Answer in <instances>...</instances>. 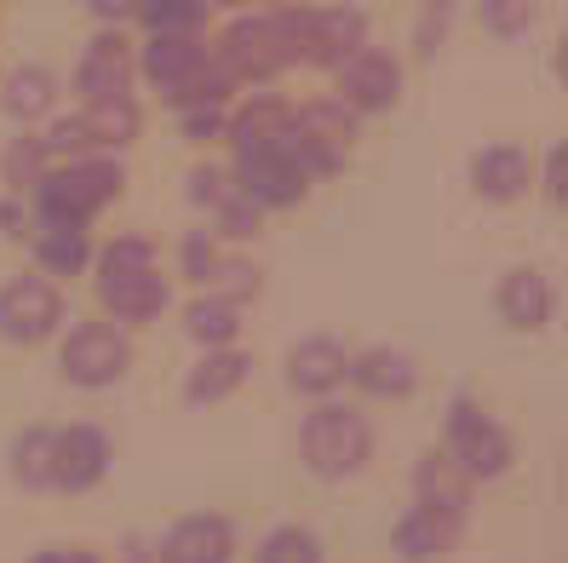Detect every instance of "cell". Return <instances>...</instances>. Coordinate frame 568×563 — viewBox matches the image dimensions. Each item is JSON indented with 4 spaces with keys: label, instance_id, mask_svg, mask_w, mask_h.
Here are the masks:
<instances>
[{
    "label": "cell",
    "instance_id": "obj_1",
    "mask_svg": "<svg viewBox=\"0 0 568 563\" xmlns=\"http://www.w3.org/2000/svg\"><path fill=\"white\" fill-rule=\"evenodd\" d=\"M166 277H161V253L150 237H115L98 248V305L104 316L139 328V322H155L166 311Z\"/></svg>",
    "mask_w": 568,
    "mask_h": 563
},
{
    "label": "cell",
    "instance_id": "obj_2",
    "mask_svg": "<svg viewBox=\"0 0 568 563\" xmlns=\"http://www.w3.org/2000/svg\"><path fill=\"white\" fill-rule=\"evenodd\" d=\"M121 190H126V173H121V161H110V155L58 161V168H47L41 184H36L41 224H75V230H87L110 202H121Z\"/></svg>",
    "mask_w": 568,
    "mask_h": 563
},
{
    "label": "cell",
    "instance_id": "obj_3",
    "mask_svg": "<svg viewBox=\"0 0 568 563\" xmlns=\"http://www.w3.org/2000/svg\"><path fill=\"white\" fill-rule=\"evenodd\" d=\"M298 454H305L311 477L345 483V477H356L367 460H374V425H367L362 409L322 396V403L305 414V425H298Z\"/></svg>",
    "mask_w": 568,
    "mask_h": 563
},
{
    "label": "cell",
    "instance_id": "obj_4",
    "mask_svg": "<svg viewBox=\"0 0 568 563\" xmlns=\"http://www.w3.org/2000/svg\"><path fill=\"white\" fill-rule=\"evenodd\" d=\"M282 41H287V63H316L333 70L345 63L356 47H367V18L356 7H282Z\"/></svg>",
    "mask_w": 568,
    "mask_h": 563
},
{
    "label": "cell",
    "instance_id": "obj_5",
    "mask_svg": "<svg viewBox=\"0 0 568 563\" xmlns=\"http://www.w3.org/2000/svg\"><path fill=\"white\" fill-rule=\"evenodd\" d=\"M443 454L454 460V466L471 477V483H494V477H506L511 472V460H517V443L511 432L499 425L477 396H454V409H448V443Z\"/></svg>",
    "mask_w": 568,
    "mask_h": 563
},
{
    "label": "cell",
    "instance_id": "obj_6",
    "mask_svg": "<svg viewBox=\"0 0 568 563\" xmlns=\"http://www.w3.org/2000/svg\"><path fill=\"white\" fill-rule=\"evenodd\" d=\"M139 104L132 98H104V104H81L75 115H58L47 127V155H63V161H75V155H110V150H126L132 139H139Z\"/></svg>",
    "mask_w": 568,
    "mask_h": 563
},
{
    "label": "cell",
    "instance_id": "obj_7",
    "mask_svg": "<svg viewBox=\"0 0 568 563\" xmlns=\"http://www.w3.org/2000/svg\"><path fill=\"white\" fill-rule=\"evenodd\" d=\"M132 369V340L115 322H75L58 345V374L81 391H110Z\"/></svg>",
    "mask_w": 568,
    "mask_h": 563
},
{
    "label": "cell",
    "instance_id": "obj_8",
    "mask_svg": "<svg viewBox=\"0 0 568 563\" xmlns=\"http://www.w3.org/2000/svg\"><path fill=\"white\" fill-rule=\"evenodd\" d=\"M230 179H236V190L247 195V202H258L264 213H271V208H298L311 195V168L298 161L293 132H287V139H276V144L242 150Z\"/></svg>",
    "mask_w": 568,
    "mask_h": 563
},
{
    "label": "cell",
    "instance_id": "obj_9",
    "mask_svg": "<svg viewBox=\"0 0 568 563\" xmlns=\"http://www.w3.org/2000/svg\"><path fill=\"white\" fill-rule=\"evenodd\" d=\"M351 144H356V115L339 104V98H316V104L293 110V150L311 168V179L339 173L351 161Z\"/></svg>",
    "mask_w": 568,
    "mask_h": 563
},
{
    "label": "cell",
    "instance_id": "obj_10",
    "mask_svg": "<svg viewBox=\"0 0 568 563\" xmlns=\"http://www.w3.org/2000/svg\"><path fill=\"white\" fill-rule=\"evenodd\" d=\"M333 98L351 110V115H385L396 110V98H403V63L379 47H356L345 63H333Z\"/></svg>",
    "mask_w": 568,
    "mask_h": 563
},
{
    "label": "cell",
    "instance_id": "obj_11",
    "mask_svg": "<svg viewBox=\"0 0 568 563\" xmlns=\"http://www.w3.org/2000/svg\"><path fill=\"white\" fill-rule=\"evenodd\" d=\"M63 322V293L52 277H12L0 288V340L12 345H41Z\"/></svg>",
    "mask_w": 568,
    "mask_h": 563
},
{
    "label": "cell",
    "instance_id": "obj_12",
    "mask_svg": "<svg viewBox=\"0 0 568 563\" xmlns=\"http://www.w3.org/2000/svg\"><path fill=\"white\" fill-rule=\"evenodd\" d=\"M230 76H236V87L242 81H271V76H282L287 70V41H282V23H276V12L271 18H236L224 29V41H219V52H213Z\"/></svg>",
    "mask_w": 568,
    "mask_h": 563
},
{
    "label": "cell",
    "instance_id": "obj_13",
    "mask_svg": "<svg viewBox=\"0 0 568 563\" xmlns=\"http://www.w3.org/2000/svg\"><path fill=\"white\" fill-rule=\"evenodd\" d=\"M207 63H213V52L202 47V36H150L144 58H139V76L166 98V104H184Z\"/></svg>",
    "mask_w": 568,
    "mask_h": 563
},
{
    "label": "cell",
    "instance_id": "obj_14",
    "mask_svg": "<svg viewBox=\"0 0 568 563\" xmlns=\"http://www.w3.org/2000/svg\"><path fill=\"white\" fill-rule=\"evenodd\" d=\"M110 438L98 432V425L75 420V425H63V432H52V489L63 494H87L110 477Z\"/></svg>",
    "mask_w": 568,
    "mask_h": 563
},
{
    "label": "cell",
    "instance_id": "obj_15",
    "mask_svg": "<svg viewBox=\"0 0 568 563\" xmlns=\"http://www.w3.org/2000/svg\"><path fill=\"white\" fill-rule=\"evenodd\" d=\"M132 81H139V58H132V41L121 29H98L81 52V70H75V87L87 104H104V98H132Z\"/></svg>",
    "mask_w": 568,
    "mask_h": 563
},
{
    "label": "cell",
    "instance_id": "obj_16",
    "mask_svg": "<svg viewBox=\"0 0 568 563\" xmlns=\"http://www.w3.org/2000/svg\"><path fill=\"white\" fill-rule=\"evenodd\" d=\"M155 563H236V523L219 512H190L161 535Z\"/></svg>",
    "mask_w": 568,
    "mask_h": 563
},
{
    "label": "cell",
    "instance_id": "obj_17",
    "mask_svg": "<svg viewBox=\"0 0 568 563\" xmlns=\"http://www.w3.org/2000/svg\"><path fill=\"white\" fill-rule=\"evenodd\" d=\"M459 535H465V517L414 501L403 517H396V529H390V552L403 563H443L459 546Z\"/></svg>",
    "mask_w": 568,
    "mask_h": 563
},
{
    "label": "cell",
    "instance_id": "obj_18",
    "mask_svg": "<svg viewBox=\"0 0 568 563\" xmlns=\"http://www.w3.org/2000/svg\"><path fill=\"white\" fill-rule=\"evenodd\" d=\"M362 396H374V403H403V396L419 391V362L396 345H367L351 356V374H345Z\"/></svg>",
    "mask_w": 568,
    "mask_h": 563
},
{
    "label": "cell",
    "instance_id": "obj_19",
    "mask_svg": "<svg viewBox=\"0 0 568 563\" xmlns=\"http://www.w3.org/2000/svg\"><path fill=\"white\" fill-rule=\"evenodd\" d=\"M345 374H351V351L339 345V340H327V334H316V340H298L293 351H287V385L298 391V396H333L345 385Z\"/></svg>",
    "mask_w": 568,
    "mask_h": 563
},
{
    "label": "cell",
    "instance_id": "obj_20",
    "mask_svg": "<svg viewBox=\"0 0 568 563\" xmlns=\"http://www.w3.org/2000/svg\"><path fill=\"white\" fill-rule=\"evenodd\" d=\"M499 322L517 328V334H540V328L551 322V282L546 271H534V264H511L506 277H499Z\"/></svg>",
    "mask_w": 568,
    "mask_h": 563
},
{
    "label": "cell",
    "instance_id": "obj_21",
    "mask_svg": "<svg viewBox=\"0 0 568 563\" xmlns=\"http://www.w3.org/2000/svg\"><path fill=\"white\" fill-rule=\"evenodd\" d=\"M528 184H534V168H528V155L517 144H483L471 155V190L483 195V202L506 208V202H517V195H528Z\"/></svg>",
    "mask_w": 568,
    "mask_h": 563
},
{
    "label": "cell",
    "instance_id": "obj_22",
    "mask_svg": "<svg viewBox=\"0 0 568 563\" xmlns=\"http://www.w3.org/2000/svg\"><path fill=\"white\" fill-rule=\"evenodd\" d=\"M247 351H236V345H213V351H202V362L184 374V403L190 409H213V403H224V396H236L242 385H247Z\"/></svg>",
    "mask_w": 568,
    "mask_h": 563
},
{
    "label": "cell",
    "instance_id": "obj_23",
    "mask_svg": "<svg viewBox=\"0 0 568 563\" xmlns=\"http://www.w3.org/2000/svg\"><path fill=\"white\" fill-rule=\"evenodd\" d=\"M471 477H465L443 449H425L419 466H414V501L419 506H437V512H454V517H471Z\"/></svg>",
    "mask_w": 568,
    "mask_h": 563
},
{
    "label": "cell",
    "instance_id": "obj_24",
    "mask_svg": "<svg viewBox=\"0 0 568 563\" xmlns=\"http://www.w3.org/2000/svg\"><path fill=\"white\" fill-rule=\"evenodd\" d=\"M0 104H7L12 121H41L58 110V76L47 70V63H18V70L7 76V92H0Z\"/></svg>",
    "mask_w": 568,
    "mask_h": 563
},
{
    "label": "cell",
    "instance_id": "obj_25",
    "mask_svg": "<svg viewBox=\"0 0 568 563\" xmlns=\"http://www.w3.org/2000/svg\"><path fill=\"white\" fill-rule=\"evenodd\" d=\"M184 334L202 345V351L236 345V334H242V305L219 300V293H195V300L184 305Z\"/></svg>",
    "mask_w": 568,
    "mask_h": 563
},
{
    "label": "cell",
    "instance_id": "obj_26",
    "mask_svg": "<svg viewBox=\"0 0 568 563\" xmlns=\"http://www.w3.org/2000/svg\"><path fill=\"white\" fill-rule=\"evenodd\" d=\"M36 259H41V277H81L92 264V242H87V230H75V224H41Z\"/></svg>",
    "mask_w": 568,
    "mask_h": 563
},
{
    "label": "cell",
    "instance_id": "obj_27",
    "mask_svg": "<svg viewBox=\"0 0 568 563\" xmlns=\"http://www.w3.org/2000/svg\"><path fill=\"white\" fill-rule=\"evenodd\" d=\"M12 477L23 489H52V432L47 425H29L12 438Z\"/></svg>",
    "mask_w": 568,
    "mask_h": 563
},
{
    "label": "cell",
    "instance_id": "obj_28",
    "mask_svg": "<svg viewBox=\"0 0 568 563\" xmlns=\"http://www.w3.org/2000/svg\"><path fill=\"white\" fill-rule=\"evenodd\" d=\"M150 36H195L207 18V0H139V12Z\"/></svg>",
    "mask_w": 568,
    "mask_h": 563
},
{
    "label": "cell",
    "instance_id": "obj_29",
    "mask_svg": "<svg viewBox=\"0 0 568 563\" xmlns=\"http://www.w3.org/2000/svg\"><path fill=\"white\" fill-rule=\"evenodd\" d=\"M253 563H322V541L311 535L305 523H276L271 535L258 541Z\"/></svg>",
    "mask_w": 568,
    "mask_h": 563
},
{
    "label": "cell",
    "instance_id": "obj_30",
    "mask_svg": "<svg viewBox=\"0 0 568 563\" xmlns=\"http://www.w3.org/2000/svg\"><path fill=\"white\" fill-rule=\"evenodd\" d=\"M477 18H483L488 36L517 41L534 29V18H540V0H477Z\"/></svg>",
    "mask_w": 568,
    "mask_h": 563
},
{
    "label": "cell",
    "instance_id": "obj_31",
    "mask_svg": "<svg viewBox=\"0 0 568 563\" xmlns=\"http://www.w3.org/2000/svg\"><path fill=\"white\" fill-rule=\"evenodd\" d=\"M202 293H219V300H230V305L253 300V293H258V264L219 253V259H213V271H207V282H202Z\"/></svg>",
    "mask_w": 568,
    "mask_h": 563
},
{
    "label": "cell",
    "instance_id": "obj_32",
    "mask_svg": "<svg viewBox=\"0 0 568 563\" xmlns=\"http://www.w3.org/2000/svg\"><path fill=\"white\" fill-rule=\"evenodd\" d=\"M47 168H52V155H47V144H41V139H12V144H7V155H0V173H7V184H12V190H23V184L36 190Z\"/></svg>",
    "mask_w": 568,
    "mask_h": 563
},
{
    "label": "cell",
    "instance_id": "obj_33",
    "mask_svg": "<svg viewBox=\"0 0 568 563\" xmlns=\"http://www.w3.org/2000/svg\"><path fill=\"white\" fill-rule=\"evenodd\" d=\"M213 237H230V242H253L258 237V224H264V208L258 202H247V195L242 190H230L224 195V202L213 208Z\"/></svg>",
    "mask_w": 568,
    "mask_h": 563
},
{
    "label": "cell",
    "instance_id": "obj_34",
    "mask_svg": "<svg viewBox=\"0 0 568 563\" xmlns=\"http://www.w3.org/2000/svg\"><path fill=\"white\" fill-rule=\"evenodd\" d=\"M448 29H454V0H425V12L414 23V47L419 58H437L448 47Z\"/></svg>",
    "mask_w": 568,
    "mask_h": 563
},
{
    "label": "cell",
    "instance_id": "obj_35",
    "mask_svg": "<svg viewBox=\"0 0 568 563\" xmlns=\"http://www.w3.org/2000/svg\"><path fill=\"white\" fill-rule=\"evenodd\" d=\"M179 115H184V139L190 144H213V139H224V127H230L224 104H195V110H179Z\"/></svg>",
    "mask_w": 568,
    "mask_h": 563
},
{
    "label": "cell",
    "instance_id": "obj_36",
    "mask_svg": "<svg viewBox=\"0 0 568 563\" xmlns=\"http://www.w3.org/2000/svg\"><path fill=\"white\" fill-rule=\"evenodd\" d=\"M230 190H236V179H230L224 168H195V173H190V202H195V208H207V213L224 202Z\"/></svg>",
    "mask_w": 568,
    "mask_h": 563
},
{
    "label": "cell",
    "instance_id": "obj_37",
    "mask_svg": "<svg viewBox=\"0 0 568 563\" xmlns=\"http://www.w3.org/2000/svg\"><path fill=\"white\" fill-rule=\"evenodd\" d=\"M213 259H219V242H213V230H195V237L184 242V277L202 288L207 271H213Z\"/></svg>",
    "mask_w": 568,
    "mask_h": 563
},
{
    "label": "cell",
    "instance_id": "obj_38",
    "mask_svg": "<svg viewBox=\"0 0 568 563\" xmlns=\"http://www.w3.org/2000/svg\"><path fill=\"white\" fill-rule=\"evenodd\" d=\"M87 12L98 18V23H110V29H121L132 12H139V0H87Z\"/></svg>",
    "mask_w": 568,
    "mask_h": 563
},
{
    "label": "cell",
    "instance_id": "obj_39",
    "mask_svg": "<svg viewBox=\"0 0 568 563\" xmlns=\"http://www.w3.org/2000/svg\"><path fill=\"white\" fill-rule=\"evenodd\" d=\"M36 563H98V552H87V546H47Z\"/></svg>",
    "mask_w": 568,
    "mask_h": 563
},
{
    "label": "cell",
    "instance_id": "obj_40",
    "mask_svg": "<svg viewBox=\"0 0 568 563\" xmlns=\"http://www.w3.org/2000/svg\"><path fill=\"white\" fill-rule=\"evenodd\" d=\"M546 195H551V202H562V150L546 155Z\"/></svg>",
    "mask_w": 568,
    "mask_h": 563
},
{
    "label": "cell",
    "instance_id": "obj_41",
    "mask_svg": "<svg viewBox=\"0 0 568 563\" xmlns=\"http://www.w3.org/2000/svg\"><path fill=\"white\" fill-rule=\"evenodd\" d=\"M207 7H224V12H242V7H253V0H207Z\"/></svg>",
    "mask_w": 568,
    "mask_h": 563
},
{
    "label": "cell",
    "instance_id": "obj_42",
    "mask_svg": "<svg viewBox=\"0 0 568 563\" xmlns=\"http://www.w3.org/2000/svg\"><path fill=\"white\" fill-rule=\"evenodd\" d=\"M271 7H276V12H282V7H305V0H271Z\"/></svg>",
    "mask_w": 568,
    "mask_h": 563
}]
</instances>
